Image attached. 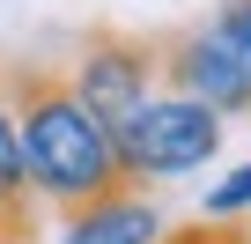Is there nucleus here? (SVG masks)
Listing matches in <instances>:
<instances>
[{"mask_svg": "<svg viewBox=\"0 0 251 244\" xmlns=\"http://www.w3.org/2000/svg\"><path fill=\"white\" fill-rule=\"evenodd\" d=\"M207 215H251V163H244V170H229V178L207 192Z\"/></svg>", "mask_w": 251, "mask_h": 244, "instance_id": "nucleus-9", "label": "nucleus"}, {"mask_svg": "<svg viewBox=\"0 0 251 244\" xmlns=\"http://www.w3.org/2000/svg\"><path fill=\"white\" fill-rule=\"evenodd\" d=\"M155 67H163L170 96H192L214 118L251 111V59H236L214 30H170V37H155Z\"/></svg>", "mask_w": 251, "mask_h": 244, "instance_id": "nucleus-4", "label": "nucleus"}, {"mask_svg": "<svg viewBox=\"0 0 251 244\" xmlns=\"http://www.w3.org/2000/svg\"><path fill=\"white\" fill-rule=\"evenodd\" d=\"M155 237H163V207L148 185H126L59 215V244H155Z\"/></svg>", "mask_w": 251, "mask_h": 244, "instance_id": "nucleus-5", "label": "nucleus"}, {"mask_svg": "<svg viewBox=\"0 0 251 244\" xmlns=\"http://www.w3.org/2000/svg\"><path fill=\"white\" fill-rule=\"evenodd\" d=\"M155 244H251V222H244V215H200V222L163 229Z\"/></svg>", "mask_w": 251, "mask_h": 244, "instance_id": "nucleus-6", "label": "nucleus"}, {"mask_svg": "<svg viewBox=\"0 0 251 244\" xmlns=\"http://www.w3.org/2000/svg\"><path fill=\"white\" fill-rule=\"evenodd\" d=\"M0 200H30V185H23V148H15V111H8V96H0Z\"/></svg>", "mask_w": 251, "mask_h": 244, "instance_id": "nucleus-7", "label": "nucleus"}, {"mask_svg": "<svg viewBox=\"0 0 251 244\" xmlns=\"http://www.w3.org/2000/svg\"><path fill=\"white\" fill-rule=\"evenodd\" d=\"M0 244H37V200H0Z\"/></svg>", "mask_w": 251, "mask_h": 244, "instance_id": "nucleus-10", "label": "nucleus"}, {"mask_svg": "<svg viewBox=\"0 0 251 244\" xmlns=\"http://www.w3.org/2000/svg\"><path fill=\"white\" fill-rule=\"evenodd\" d=\"M0 96L15 111V148H23V185L45 207H81L103 192H126L111 126L67 89V74L52 59H8L0 67Z\"/></svg>", "mask_w": 251, "mask_h": 244, "instance_id": "nucleus-1", "label": "nucleus"}, {"mask_svg": "<svg viewBox=\"0 0 251 244\" xmlns=\"http://www.w3.org/2000/svg\"><path fill=\"white\" fill-rule=\"evenodd\" d=\"M207 30H214L236 59H251V0H222V15H214Z\"/></svg>", "mask_w": 251, "mask_h": 244, "instance_id": "nucleus-8", "label": "nucleus"}, {"mask_svg": "<svg viewBox=\"0 0 251 244\" xmlns=\"http://www.w3.org/2000/svg\"><path fill=\"white\" fill-rule=\"evenodd\" d=\"M118 170L126 185H155V178H185L222 148V118L192 96H148L126 126H111Z\"/></svg>", "mask_w": 251, "mask_h": 244, "instance_id": "nucleus-3", "label": "nucleus"}, {"mask_svg": "<svg viewBox=\"0 0 251 244\" xmlns=\"http://www.w3.org/2000/svg\"><path fill=\"white\" fill-rule=\"evenodd\" d=\"M67 89L103 118V126H126L155 89H163V67H155V37L148 30H126V23H89L74 37V59L59 67Z\"/></svg>", "mask_w": 251, "mask_h": 244, "instance_id": "nucleus-2", "label": "nucleus"}]
</instances>
